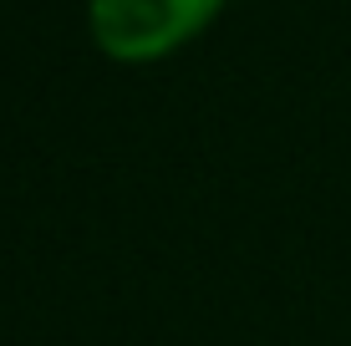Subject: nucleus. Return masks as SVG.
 Listing matches in <instances>:
<instances>
[{"label": "nucleus", "instance_id": "f257e3e1", "mask_svg": "<svg viewBox=\"0 0 351 346\" xmlns=\"http://www.w3.org/2000/svg\"><path fill=\"white\" fill-rule=\"evenodd\" d=\"M224 0H92V41L112 62H158L214 21Z\"/></svg>", "mask_w": 351, "mask_h": 346}]
</instances>
